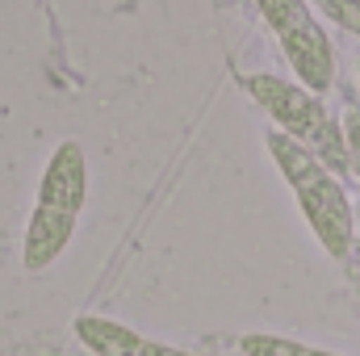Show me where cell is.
I'll return each instance as SVG.
<instances>
[{
  "label": "cell",
  "mask_w": 360,
  "mask_h": 356,
  "mask_svg": "<svg viewBox=\"0 0 360 356\" xmlns=\"http://www.w3.org/2000/svg\"><path fill=\"white\" fill-rule=\"evenodd\" d=\"M264 151L276 164L281 180L289 184V193H293L306 227L314 231L319 248L331 260H348L356 248V205L348 201V189L340 184V177L314 151H306L302 143H293L281 130L264 134Z\"/></svg>",
  "instance_id": "1"
},
{
  "label": "cell",
  "mask_w": 360,
  "mask_h": 356,
  "mask_svg": "<svg viewBox=\"0 0 360 356\" xmlns=\"http://www.w3.org/2000/svg\"><path fill=\"white\" fill-rule=\"evenodd\" d=\"M84 201H89V155L76 139H63L46 160V172L38 180L34 214L25 222L21 265L30 272H46L72 248Z\"/></svg>",
  "instance_id": "2"
},
{
  "label": "cell",
  "mask_w": 360,
  "mask_h": 356,
  "mask_svg": "<svg viewBox=\"0 0 360 356\" xmlns=\"http://www.w3.org/2000/svg\"><path fill=\"white\" fill-rule=\"evenodd\" d=\"M243 92L256 101V109L272 122V130L289 134L306 151H314L335 177H348V143H344V122L340 113L327 109V101L306 84L272 72L243 76Z\"/></svg>",
  "instance_id": "3"
},
{
  "label": "cell",
  "mask_w": 360,
  "mask_h": 356,
  "mask_svg": "<svg viewBox=\"0 0 360 356\" xmlns=\"http://www.w3.org/2000/svg\"><path fill=\"white\" fill-rule=\"evenodd\" d=\"M252 4L272 30V38L281 46L289 72L297 76V84L327 96L335 84V46L323 30L319 13L306 0H252Z\"/></svg>",
  "instance_id": "4"
},
{
  "label": "cell",
  "mask_w": 360,
  "mask_h": 356,
  "mask_svg": "<svg viewBox=\"0 0 360 356\" xmlns=\"http://www.w3.org/2000/svg\"><path fill=\"white\" fill-rule=\"evenodd\" d=\"M76 340L89 348L92 356H210V352H188L176 344H164V340H151L117 319H105V314H80L72 323Z\"/></svg>",
  "instance_id": "5"
},
{
  "label": "cell",
  "mask_w": 360,
  "mask_h": 356,
  "mask_svg": "<svg viewBox=\"0 0 360 356\" xmlns=\"http://www.w3.org/2000/svg\"><path fill=\"white\" fill-rule=\"evenodd\" d=\"M239 352L243 356H340V352H327V348H314V344H302V340H289V336H272V331H248L239 340Z\"/></svg>",
  "instance_id": "6"
},
{
  "label": "cell",
  "mask_w": 360,
  "mask_h": 356,
  "mask_svg": "<svg viewBox=\"0 0 360 356\" xmlns=\"http://www.w3.org/2000/svg\"><path fill=\"white\" fill-rule=\"evenodd\" d=\"M314 13H323L331 25L348 30L352 38H360V0H306Z\"/></svg>",
  "instance_id": "7"
},
{
  "label": "cell",
  "mask_w": 360,
  "mask_h": 356,
  "mask_svg": "<svg viewBox=\"0 0 360 356\" xmlns=\"http://www.w3.org/2000/svg\"><path fill=\"white\" fill-rule=\"evenodd\" d=\"M340 122H344V143H348V172L360 180V105L356 101L344 105Z\"/></svg>",
  "instance_id": "8"
},
{
  "label": "cell",
  "mask_w": 360,
  "mask_h": 356,
  "mask_svg": "<svg viewBox=\"0 0 360 356\" xmlns=\"http://www.w3.org/2000/svg\"><path fill=\"white\" fill-rule=\"evenodd\" d=\"M356 239H360V205H356Z\"/></svg>",
  "instance_id": "9"
},
{
  "label": "cell",
  "mask_w": 360,
  "mask_h": 356,
  "mask_svg": "<svg viewBox=\"0 0 360 356\" xmlns=\"http://www.w3.org/2000/svg\"><path fill=\"white\" fill-rule=\"evenodd\" d=\"M356 72H360V63H356Z\"/></svg>",
  "instance_id": "10"
}]
</instances>
